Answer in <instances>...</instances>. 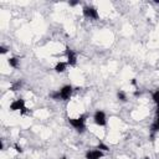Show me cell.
<instances>
[{
	"mask_svg": "<svg viewBox=\"0 0 159 159\" xmlns=\"http://www.w3.org/2000/svg\"><path fill=\"white\" fill-rule=\"evenodd\" d=\"M69 123L78 133H83L85 129H86V115H82L78 118H69Z\"/></svg>",
	"mask_w": 159,
	"mask_h": 159,
	"instance_id": "obj_1",
	"label": "cell"
},
{
	"mask_svg": "<svg viewBox=\"0 0 159 159\" xmlns=\"http://www.w3.org/2000/svg\"><path fill=\"white\" fill-rule=\"evenodd\" d=\"M82 13H83V15H85L86 17H88V19L98 20V17H100L97 9H96V8H93V6H83Z\"/></svg>",
	"mask_w": 159,
	"mask_h": 159,
	"instance_id": "obj_2",
	"label": "cell"
},
{
	"mask_svg": "<svg viewBox=\"0 0 159 159\" xmlns=\"http://www.w3.org/2000/svg\"><path fill=\"white\" fill-rule=\"evenodd\" d=\"M72 92H74V87H72L71 85H66V86H63V87L60 89L61 100H63V101H69L70 97H71V95H72Z\"/></svg>",
	"mask_w": 159,
	"mask_h": 159,
	"instance_id": "obj_3",
	"label": "cell"
},
{
	"mask_svg": "<svg viewBox=\"0 0 159 159\" xmlns=\"http://www.w3.org/2000/svg\"><path fill=\"white\" fill-rule=\"evenodd\" d=\"M93 119H95V123L100 127H103L107 124V119H106V115H104V112L102 111H97L95 113V116H93Z\"/></svg>",
	"mask_w": 159,
	"mask_h": 159,
	"instance_id": "obj_4",
	"label": "cell"
},
{
	"mask_svg": "<svg viewBox=\"0 0 159 159\" xmlns=\"http://www.w3.org/2000/svg\"><path fill=\"white\" fill-rule=\"evenodd\" d=\"M65 54H66V56H67V63H69L70 66H75L76 62H77V56H76L75 51L71 50L70 47H66Z\"/></svg>",
	"mask_w": 159,
	"mask_h": 159,
	"instance_id": "obj_5",
	"label": "cell"
},
{
	"mask_svg": "<svg viewBox=\"0 0 159 159\" xmlns=\"http://www.w3.org/2000/svg\"><path fill=\"white\" fill-rule=\"evenodd\" d=\"M24 107H25V101L22 98H19L10 104V111H21Z\"/></svg>",
	"mask_w": 159,
	"mask_h": 159,
	"instance_id": "obj_6",
	"label": "cell"
},
{
	"mask_svg": "<svg viewBox=\"0 0 159 159\" xmlns=\"http://www.w3.org/2000/svg\"><path fill=\"white\" fill-rule=\"evenodd\" d=\"M102 155H103V153H102V150H100V149L88 150V152L86 153V159H100V158H102Z\"/></svg>",
	"mask_w": 159,
	"mask_h": 159,
	"instance_id": "obj_7",
	"label": "cell"
},
{
	"mask_svg": "<svg viewBox=\"0 0 159 159\" xmlns=\"http://www.w3.org/2000/svg\"><path fill=\"white\" fill-rule=\"evenodd\" d=\"M158 131H159V107H158V109H157L155 121L153 122V124H152V127H150V132H152V133H155V132H158Z\"/></svg>",
	"mask_w": 159,
	"mask_h": 159,
	"instance_id": "obj_8",
	"label": "cell"
},
{
	"mask_svg": "<svg viewBox=\"0 0 159 159\" xmlns=\"http://www.w3.org/2000/svg\"><path fill=\"white\" fill-rule=\"evenodd\" d=\"M66 66H67V63H65V62H59V63L55 66V71L59 72V74H61V72H63V71L66 70Z\"/></svg>",
	"mask_w": 159,
	"mask_h": 159,
	"instance_id": "obj_9",
	"label": "cell"
},
{
	"mask_svg": "<svg viewBox=\"0 0 159 159\" xmlns=\"http://www.w3.org/2000/svg\"><path fill=\"white\" fill-rule=\"evenodd\" d=\"M8 62H9V65H10L11 67H14V69H16V67L19 66V59H17V57H10V59L8 60Z\"/></svg>",
	"mask_w": 159,
	"mask_h": 159,
	"instance_id": "obj_10",
	"label": "cell"
},
{
	"mask_svg": "<svg viewBox=\"0 0 159 159\" xmlns=\"http://www.w3.org/2000/svg\"><path fill=\"white\" fill-rule=\"evenodd\" d=\"M117 98H118L119 101H122V102H126V101H127V96H126V93L123 92V91H118Z\"/></svg>",
	"mask_w": 159,
	"mask_h": 159,
	"instance_id": "obj_11",
	"label": "cell"
},
{
	"mask_svg": "<svg viewBox=\"0 0 159 159\" xmlns=\"http://www.w3.org/2000/svg\"><path fill=\"white\" fill-rule=\"evenodd\" d=\"M21 83H22V82H21L20 80H19V81H16L15 83H13V85H11L10 89H11V91H17V89H20V87H21Z\"/></svg>",
	"mask_w": 159,
	"mask_h": 159,
	"instance_id": "obj_12",
	"label": "cell"
},
{
	"mask_svg": "<svg viewBox=\"0 0 159 159\" xmlns=\"http://www.w3.org/2000/svg\"><path fill=\"white\" fill-rule=\"evenodd\" d=\"M50 97L52 98V100H60L61 98V96H60V91H57V92H52V93H50Z\"/></svg>",
	"mask_w": 159,
	"mask_h": 159,
	"instance_id": "obj_13",
	"label": "cell"
},
{
	"mask_svg": "<svg viewBox=\"0 0 159 159\" xmlns=\"http://www.w3.org/2000/svg\"><path fill=\"white\" fill-rule=\"evenodd\" d=\"M153 101L159 106V89L157 91V92H154L153 93Z\"/></svg>",
	"mask_w": 159,
	"mask_h": 159,
	"instance_id": "obj_14",
	"label": "cell"
},
{
	"mask_svg": "<svg viewBox=\"0 0 159 159\" xmlns=\"http://www.w3.org/2000/svg\"><path fill=\"white\" fill-rule=\"evenodd\" d=\"M97 149H100V150H104V152L109 150V149H108V147H107L106 144H103V143H100V144L97 146Z\"/></svg>",
	"mask_w": 159,
	"mask_h": 159,
	"instance_id": "obj_15",
	"label": "cell"
},
{
	"mask_svg": "<svg viewBox=\"0 0 159 159\" xmlns=\"http://www.w3.org/2000/svg\"><path fill=\"white\" fill-rule=\"evenodd\" d=\"M14 148H15V150H16L17 153H22V148H21L19 144H15V146H14Z\"/></svg>",
	"mask_w": 159,
	"mask_h": 159,
	"instance_id": "obj_16",
	"label": "cell"
},
{
	"mask_svg": "<svg viewBox=\"0 0 159 159\" xmlns=\"http://www.w3.org/2000/svg\"><path fill=\"white\" fill-rule=\"evenodd\" d=\"M6 52H8V49H6L5 46H2V47H0V54L4 55V54H6Z\"/></svg>",
	"mask_w": 159,
	"mask_h": 159,
	"instance_id": "obj_17",
	"label": "cell"
},
{
	"mask_svg": "<svg viewBox=\"0 0 159 159\" xmlns=\"http://www.w3.org/2000/svg\"><path fill=\"white\" fill-rule=\"evenodd\" d=\"M26 112H29V109H28L26 107H24V108H22V109L20 111V113H21V115H25V113H26Z\"/></svg>",
	"mask_w": 159,
	"mask_h": 159,
	"instance_id": "obj_18",
	"label": "cell"
},
{
	"mask_svg": "<svg viewBox=\"0 0 159 159\" xmlns=\"http://www.w3.org/2000/svg\"><path fill=\"white\" fill-rule=\"evenodd\" d=\"M77 4H78V2H71V3H70L71 6H75V5H77Z\"/></svg>",
	"mask_w": 159,
	"mask_h": 159,
	"instance_id": "obj_19",
	"label": "cell"
},
{
	"mask_svg": "<svg viewBox=\"0 0 159 159\" xmlns=\"http://www.w3.org/2000/svg\"><path fill=\"white\" fill-rule=\"evenodd\" d=\"M132 85H134V86L137 85V81H135V78H133V80H132Z\"/></svg>",
	"mask_w": 159,
	"mask_h": 159,
	"instance_id": "obj_20",
	"label": "cell"
},
{
	"mask_svg": "<svg viewBox=\"0 0 159 159\" xmlns=\"http://www.w3.org/2000/svg\"><path fill=\"white\" fill-rule=\"evenodd\" d=\"M134 96H139V91H135V92H134Z\"/></svg>",
	"mask_w": 159,
	"mask_h": 159,
	"instance_id": "obj_21",
	"label": "cell"
},
{
	"mask_svg": "<svg viewBox=\"0 0 159 159\" xmlns=\"http://www.w3.org/2000/svg\"><path fill=\"white\" fill-rule=\"evenodd\" d=\"M154 3H155V4H158V5H159V0H155V2H154Z\"/></svg>",
	"mask_w": 159,
	"mask_h": 159,
	"instance_id": "obj_22",
	"label": "cell"
},
{
	"mask_svg": "<svg viewBox=\"0 0 159 159\" xmlns=\"http://www.w3.org/2000/svg\"><path fill=\"white\" fill-rule=\"evenodd\" d=\"M62 159H67V158H66V157H63V158H62Z\"/></svg>",
	"mask_w": 159,
	"mask_h": 159,
	"instance_id": "obj_23",
	"label": "cell"
}]
</instances>
